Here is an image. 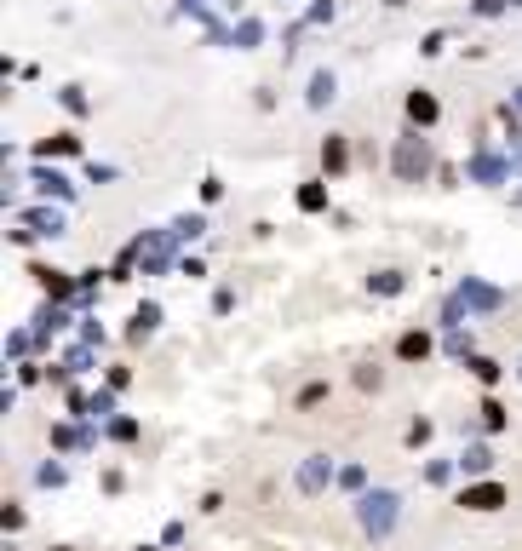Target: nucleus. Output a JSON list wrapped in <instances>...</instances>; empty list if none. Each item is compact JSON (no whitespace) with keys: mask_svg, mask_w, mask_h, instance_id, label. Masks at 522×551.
<instances>
[{"mask_svg":"<svg viewBox=\"0 0 522 551\" xmlns=\"http://www.w3.org/2000/svg\"><path fill=\"white\" fill-rule=\"evenodd\" d=\"M459 506H471V511H494V506H505V488H494V483L465 488V500H459Z\"/></svg>","mask_w":522,"mask_h":551,"instance_id":"nucleus-1","label":"nucleus"},{"mask_svg":"<svg viewBox=\"0 0 522 551\" xmlns=\"http://www.w3.org/2000/svg\"><path fill=\"white\" fill-rule=\"evenodd\" d=\"M425 350H431V339H425V334H408V339H402V357H408V362L425 357Z\"/></svg>","mask_w":522,"mask_h":551,"instance_id":"nucleus-4","label":"nucleus"},{"mask_svg":"<svg viewBox=\"0 0 522 551\" xmlns=\"http://www.w3.org/2000/svg\"><path fill=\"white\" fill-rule=\"evenodd\" d=\"M322 161H327V167L339 173V167H345V144H327V150H322Z\"/></svg>","mask_w":522,"mask_h":551,"instance_id":"nucleus-5","label":"nucleus"},{"mask_svg":"<svg viewBox=\"0 0 522 551\" xmlns=\"http://www.w3.org/2000/svg\"><path fill=\"white\" fill-rule=\"evenodd\" d=\"M408 115H414V121H436V98L414 92V98H408Z\"/></svg>","mask_w":522,"mask_h":551,"instance_id":"nucleus-3","label":"nucleus"},{"mask_svg":"<svg viewBox=\"0 0 522 551\" xmlns=\"http://www.w3.org/2000/svg\"><path fill=\"white\" fill-rule=\"evenodd\" d=\"M299 207H305V213H322V207H327V190H322V184H305V190H299Z\"/></svg>","mask_w":522,"mask_h":551,"instance_id":"nucleus-2","label":"nucleus"}]
</instances>
